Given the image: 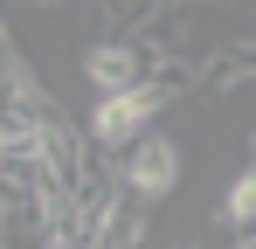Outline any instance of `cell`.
Wrapping results in <instances>:
<instances>
[{"label": "cell", "instance_id": "cell-3", "mask_svg": "<svg viewBox=\"0 0 256 249\" xmlns=\"http://www.w3.org/2000/svg\"><path fill=\"white\" fill-rule=\"evenodd\" d=\"M242 83H256V42H250V35L214 42L208 56H201V90L228 97V90H242Z\"/></svg>", "mask_w": 256, "mask_h": 249}, {"label": "cell", "instance_id": "cell-6", "mask_svg": "<svg viewBox=\"0 0 256 249\" xmlns=\"http://www.w3.org/2000/svg\"><path fill=\"white\" fill-rule=\"evenodd\" d=\"M35 7H62V0H35Z\"/></svg>", "mask_w": 256, "mask_h": 249}, {"label": "cell", "instance_id": "cell-4", "mask_svg": "<svg viewBox=\"0 0 256 249\" xmlns=\"http://www.w3.org/2000/svg\"><path fill=\"white\" fill-rule=\"evenodd\" d=\"M214 214H222V228H250V222H256V160L228 180V194H222Z\"/></svg>", "mask_w": 256, "mask_h": 249}, {"label": "cell", "instance_id": "cell-7", "mask_svg": "<svg viewBox=\"0 0 256 249\" xmlns=\"http://www.w3.org/2000/svg\"><path fill=\"white\" fill-rule=\"evenodd\" d=\"M250 152H256V132H250Z\"/></svg>", "mask_w": 256, "mask_h": 249}, {"label": "cell", "instance_id": "cell-5", "mask_svg": "<svg viewBox=\"0 0 256 249\" xmlns=\"http://www.w3.org/2000/svg\"><path fill=\"white\" fill-rule=\"evenodd\" d=\"M236 242H242V249H256V222H250V228H236Z\"/></svg>", "mask_w": 256, "mask_h": 249}, {"label": "cell", "instance_id": "cell-1", "mask_svg": "<svg viewBox=\"0 0 256 249\" xmlns=\"http://www.w3.org/2000/svg\"><path fill=\"white\" fill-rule=\"evenodd\" d=\"M118 180H125L138 201H166L180 187V146L160 138V132H138L125 152H118Z\"/></svg>", "mask_w": 256, "mask_h": 249}, {"label": "cell", "instance_id": "cell-2", "mask_svg": "<svg viewBox=\"0 0 256 249\" xmlns=\"http://www.w3.org/2000/svg\"><path fill=\"white\" fill-rule=\"evenodd\" d=\"M84 76H90V90L104 97V90H125V83L152 76V70H146V56H138V42H132V35H104V42H90V48H84Z\"/></svg>", "mask_w": 256, "mask_h": 249}]
</instances>
